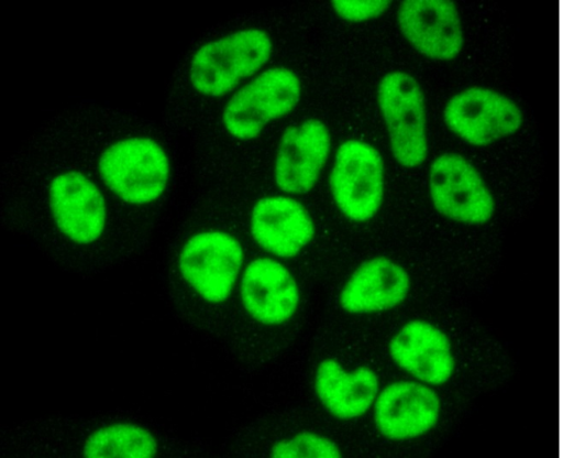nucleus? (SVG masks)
<instances>
[{
  "label": "nucleus",
  "instance_id": "6ab92c4d",
  "mask_svg": "<svg viewBox=\"0 0 563 458\" xmlns=\"http://www.w3.org/2000/svg\"><path fill=\"white\" fill-rule=\"evenodd\" d=\"M273 458H341V447L329 436L300 430L276 440L269 450Z\"/></svg>",
  "mask_w": 563,
  "mask_h": 458
},
{
  "label": "nucleus",
  "instance_id": "aec40b11",
  "mask_svg": "<svg viewBox=\"0 0 563 458\" xmlns=\"http://www.w3.org/2000/svg\"><path fill=\"white\" fill-rule=\"evenodd\" d=\"M390 1H334L331 3L334 13L342 20L352 23L368 22L384 15Z\"/></svg>",
  "mask_w": 563,
  "mask_h": 458
},
{
  "label": "nucleus",
  "instance_id": "dca6fc26",
  "mask_svg": "<svg viewBox=\"0 0 563 458\" xmlns=\"http://www.w3.org/2000/svg\"><path fill=\"white\" fill-rule=\"evenodd\" d=\"M412 281L407 269L387 255L362 261L344 281L338 303L350 315L386 313L409 296Z\"/></svg>",
  "mask_w": 563,
  "mask_h": 458
},
{
  "label": "nucleus",
  "instance_id": "7ed1b4c3",
  "mask_svg": "<svg viewBox=\"0 0 563 458\" xmlns=\"http://www.w3.org/2000/svg\"><path fill=\"white\" fill-rule=\"evenodd\" d=\"M427 186L434 211L459 226L481 228L497 214V197L484 173L467 155L444 151L428 168Z\"/></svg>",
  "mask_w": 563,
  "mask_h": 458
},
{
  "label": "nucleus",
  "instance_id": "9b49d317",
  "mask_svg": "<svg viewBox=\"0 0 563 458\" xmlns=\"http://www.w3.org/2000/svg\"><path fill=\"white\" fill-rule=\"evenodd\" d=\"M372 412L374 426L383 438L408 441L437 427L442 401L434 386L415 379L396 380L380 388Z\"/></svg>",
  "mask_w": 563,
  "mask_h": 458
},
{
  "label": "nucleus",
  "instance_id": "2eb2a0df",
  "mask_svg": "<svg viewBox=\"0 0 563 458\" xmlns=\"http://www.w3.org/2000/svg\"><path fill=\"white\" fill-rule=\"evenodd\" d=\"M249 230L257 247L279 260L299 255L316 237L308 208L286 194L258 198L250 211Z\"/></svg>",
  "mask_w": 563,
  "mask_h": 458
},
{
  "label": "nucleus",
  "instance_id": "1a4fd4ad",
  "mask_svg": "<svg viewBox=\"0 0 563 458\" xmlns=\"http://www.w3.org/2000/svg\"><path fill=\"white\" fill-rule=\"evenodd\" d=\"M332 153L329 127L319 118L289 124L282 132L273 161V179L283 194L306 195L318 184Z\"/></svg>",
  "mask_w": 563,
  "mask_h": 458
},
{
  "label": "nucleus",
  "instance_id": "6e6552de",
  "mask_svg": "<svg viewBox=\"0 0 563 458\" xmlns=\"http://www.w3.org/2000/svg\"><path fill=\"white\" fill-rule=\"evenodd\" d=\"M244 249L233 235L219 229L190 236L178 254V271L185 283L203 302H227L244 269Z\"/></svg>",
  "mask_w": 563,
  "mask_h": 458
},
{
  "label": "nucleus",
  "instance_id": "39448f33",
  "mask_svg": "<svg viewBox=\"0 0 563 458\" xmlns=\"http://www.w3.org/2000/svg\"><path fill=\"white\" fill-rule=\"evenodd\" d=\"M301 96L302 83L292 68L266 67L231 94L222 110V126L233 139L252 141L267 124L291 113Z\"/></svg>",
  "mask_w": 563,
  "mask_h": 458
},
{
  "label": "nucleus",
  "instance_id": "9d476101",
  "mask_svg": "<svg viewBox=\"0 0 563 458\" xmlns=\"http://www.w3.org/2000/svg\"><path fill=\"white\" fill-rule=\"evenodd\" d=\"M396 22L406 42L432 62H453L465 48L464 20L453 1H402L396 10Z\"/></svg>",
  "mask_w": 563,
  "mask_h": 458
},
{
  "label": "nucleus",
  "instance_id": "ddd939ff",
  "mask_svg": "<svg viewBox=\"0 0 563 458\" xmlns=\"http://www.w3.org/2000/svg\"><path fill=\"white\" fill-rule=\"evenodd\" d=\"M48 207L59 233L74 244H92L106 230V198L97 184L80 171H64L51 179Z\"/></svg>",
  "mask_w": 563,
  "mask_h": 458
},
{
  "label": "nucleus",
  "instance_id": "0eeeda50",
  "mask_svg": "<svg viewBox=\"0 0 563 458\" xmlns=\"http://www.w3.org/2000/svg\"><path fill=\"white\" fill-rule=\"evenodd\" d=\"M328 187L339 212L353 223H365L379 212L386 192L385 162L368 141L350 138L335 149Z\"/></svg>",
  "mask_w": 563,
  "mask_h": 458
},
{
  "label": "nucleus",
  "instance_id": "20e7f679",
  "mask_svg": "<svg viewBox=\"0 0 563 458\" xmlns=\"http://www.w3.org/2000/svg\"><path fill=\"white\" fill-rule=\"evenodd\" d=\"M376 100L394 161L406 170L422 166L429 156V128L419 80L402 69L387 72L378 81Z\"/></svg>",
  "mask_w": 563,
  "mask_h": 458
},
{
  "label": "nucleus",
  "instance_id": "f03ea898",
  "mask_svg": "<svg viewBox=\"0 0 563 458\" xmlns=\"http://www.w3.org/2000/svg\"><path fill=\"white\" fill-rule=\"evenodd\" d=\"M445 129L466 146L483 150L506 142L525 128L522 105L490 85L472 84L453 92L442 107Z\"/></svg>",
  "mask_w": 563,
  "mask_h": 458
},
{
  "label": "nucleus",
  "instance_id": "f8f14e48",
  "mask_svg": "<svg viewBox=\"0 0 563 458\" xmlns=\"http://www.w3.org/2000/svg\"><path fill=\"white\" fill-rule=\"evenodd\" d=\"M387 351L398 369L434 388L449 383L456 372L457 360L450 336L423 318L404 323L389 338Z\"/></svg>",
  "mask_w": 563,
  "mask_h": 458
},
{
  "label": "nucleus",
  "instance_id": "423d86ee",
  "mask_svg": "<svg viewBox=\"0 0 563 458\" xmlns=\"http://www.w3.org/2000/svg\"><path fill=\"white\" fill-rule=\"evenodd\" d=\"M97 168L104 186L131 206L158 200L170 178L165 150L147 137H129L111 143L100 154Z\"/></svg>",
  "mask_w": 563,
  "mask_h": 458
},
{
  "label": "nucleus",
  "instance_id": "a211bd4d",
  "mask_svg": "<svg viewBox=\"0 0 563 458\" xmlns=\"http://www.w3.org/2000/svg\"><path fill=\"white\" fill-rule=\"evenodd\" d=\"M158 449L153 432L131 421L102 424L93 428L82 444V455L88 458H152Z\"/></svg>",
  "mask_w": 563,
  "mask_h": 458
},
{
  "label": "nucleus",
  "instance_id": "4468645a",
  "mask_svg": "<svg viewBox=\"0 0 563 458\" xmlns=\"http://www.w3.org/2000/svg\"><path fill=\"white\" fill-rule=\"evenodd\" d=\"M239 296L244 312L264 326H280L297 314L300 288L297 279L279 259L258 257L243 269Z\"/></svg>",
  "mask_w": 563,
  "mask_h": 458
},
{
  "label": "nucleus",
  "instance_id": "f3484780",
  "mask_svg": "<svg viewBox=\"0 0 563 458\" xmlns=\"http://www.w3.org/2000/svg\"><path fill=\"white\" fill-rule=\"evenodd\" d=\"M313 391L325 412L339 421H354L372 410L380 382L369 366L346 370L334 358H323L313 372Z\"/></svg>",
  "mask_w": 563,
  "mask_h": 458
},
{
  "label": "nucleus",
  "instance_id": "f257e3e1",
  "mask_svg": "<svg viewBox=\"0 0 563 458\" xmlns=\"http://www.w3.org/2000/svg\"><path fill=\"white\" fill-rule=\"evenodd\" d=\"M274 52L269 33L243 28L199 46L190 58L189 81L195 91L209 98L233 94L266 68Z\"/></svg>",
  "mask_w": 563,
  "mask_h": 458
}]
</instances>
